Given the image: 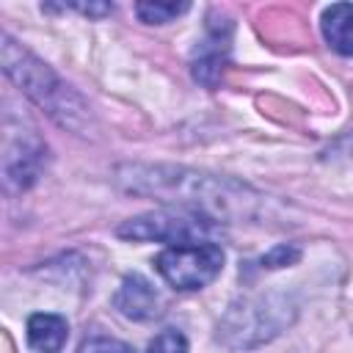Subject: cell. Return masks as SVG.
Listing matches in <instances>:
<instances>
[{
	"label": "cell",
	"instance_id": "10",
	"mask_svg": "<svg viewBox=\"0 0 353 353\" xmlns=\"http://www.w3.org/2000/svg\"><path fill=\"white\" fill-rule=\"evenodd\" d=\"M146 353H188V339H185L182 331L165 328V331H160V334L149 342Z\"/></svg>",
	"mask_w": 353,
	"mask_h": 353
},
{
	"label": "cell",
	"instance_id": "4",
	"mask_svg": "<svg viewBox=\"0 0 353 353\" xmlns=\"http://www.w3.org/2000/svg\"><path fill=\"white\" fill-rule=\"evenodd\" d=\"M154 268L174 290H201L221 273L223 248L218 243L168 245L154 256Z\"/></svg>",
	"mask_w": 353,
	"mask_h": 353
},
{
	"label": "cell",
	"instance_id": "9",
	"mask_svg": "<svg viewBox=\"0 0 353 353\" xmlns=\"http://www.w3.org/2000/svg\"><path fill=\"white\" fill-rule=\"evenodd\" d=\"M188 8L190 3H135V14L149 25H165Z\"/></svg>",
	"mask_w": 353,
	"mask_h": 353
},
{
	"label": "cell",
	"instance_id": "6",
	"mask_svg": "<svg viewBox=\"0 0 353 353\" xmlns=\"http://www.w3.org/2000/svg\"><path fill=\"white\" fill-rule=\"evenodd\" d=\"M113 303L130 320H152V317L160 314V295H157V290L143 276H138V273L124 276Z\"/></svg>",
	"mask_w": 353,
	"mask_h": 353
},
{
	"label": "cell",
	"instance_id": "5",
	"mask_svg": "<svg viewBox=\"0 0 353 353\" xmlns=\"http://www.w3.org/2000/svg\"><path fill=\"white\" fill-rule=\"evenodd\" d=\"M47 146L33 130H14L11 121H6L3 130V185L6 190H28L41 165H44Z\"/></svg>",
	"mask_w": 353,
	"mask_h": 353
},
{
	"label": "cell",
	"instance_id": "1",
	"mask_svg": "<svg viewBox=\"0 0 353 353\" xmlns=\"http://www.w3.org/2000/svg\"><path fill=\"white\" fill-rule=\"evenodd\" d=\"M119 182L130 193H146L163 201L185 204V210L204 212L215 221L226 218L234 207H243V193H248L245 188L210 174L171 165H124L119 168Z\"/></svg>",
	"mask_w": 353,
	"mask_h": 353
},
{
	"label": "cell",
	"instance_id": "7",
	"mask_svg": "<svg viewBox=\"0 0 353 353\" xmlns=\"http://www.w3.org/2000/svg\"><path fill=\"white\" fill-rule=\"evenodd\" d=\"M69 325L61 314L39 312L28 317V345L39 353H58L66 345Z\"/></svg>",
	"mask_w": 353,
	"mask_h": 353
},
{
	"label": "cell",
	"instance_id": "12",
	"mask_svg": "<svg viewBox=\"0 0 353 353\" xmlns=\"http://www.w3.org/2000/svg\"><path fill=\"white\" fill-rule=\"evenodd\" d=\"M298 256H301L298 248H292V245H276L268 256H262V265H265V268H281V265L295 262Z\"/></svg>",
	"mask_w": 353,
	"mask_h": 353
},
{
	"label": "cell",
	"instance_id": "8",
	"mask_svg": "<svg viewBox=\"0 0 353 353\" xmlns=\"http://www.w3.org/2000/svg\"><path fill=\"white\" fill-rule=\"evenodd\" d=\"M323 36L339 55H353V3H334L320 17Z\"/></svg>",
	"mask_w": 353,
	"mask_h": 353
},
{
	"label": "cell",
	"instance_id": "3",
	"mask_svg": "<svg viewBox=\"0 0 353 353\" xmlns=\"http://www.w3.org/2000/svg\"><path fill=\"white\" fill-rule=\"evenodd\" d=\"M116 234L124 240L193 245V243H215V237L221 234V223L193 210H160V212H146L124 221L116 229Z\"/></svg>",
	"mask_w": 353,
	"mask_h": 353
},
{
	"label": "cell",
	"instance_id": "11",
	"mask_svg": "<svg viewBox=\"0 0 353 353\" xmlns=\"http://www.w3.org/2000/svg\"><path fill=\"white\" fill-rule=\"evenodd\" d=\"M80 353H132V350H130V345H124V342H119V339L94 336V339H88V342L80 347Z\"/></svg>",
	"mask_w": 353,
	"mask_h": 353
},
{
	"label": "cell",
	"instance_id": "2",
	"mask_svg": "<svg viewBox=\"0 0 353 353\" xmlns=\"http://www.w3.org/2000/svg\"><path fill=\"white\" fill-rule=\"evenodd\" d=\"M0 58H3V69L6 74L36 102L41 105L58 124L63 127H77L80 119L88 116V108L83 105V99L39 58H33L25 47H19L8 33H3L0 39Z\"/></svg>",
	"mask_w": 353,
	"mask_h": 353
}]
</instances>
